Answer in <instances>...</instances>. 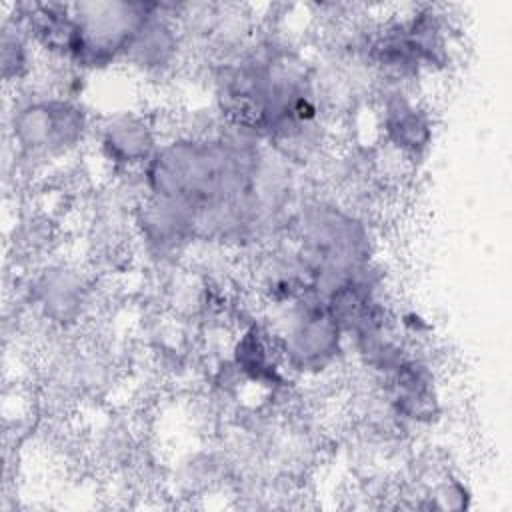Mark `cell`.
<instances>
[{
    "label": "cell",
    "mask_w": 512,
    "mask_h": 512,
    "mask_svg": "<svg viewBox=\"0 0 512 512\" xmlns=\"http://www.w3.org/2000/svg\"><path fill=\"white\" fill-rule=\"evenodd\" d=\"M76 42L70 62L80 68H104L124 52L140 24L152 10V4L128 2H92L74 4Z\"/></svg>",
    "instance_id": "obj_1"
},
{
    "label": "cell",
    "mask_w": 512,
    "mask_h": 512,
    "mask_svg": "<svg viewBox=\"0 0 512 512\" xmlns=\"http://www.w3.org/2000/svg\"><path fill=\"white\" fill-rule=\"evenodd\" d=\"M10 132L24 154L54 158L84 140L88 118L68 96H38L14 108Z\"/></svg>",
    "instance_id": "obj_2"
},
{
    "label": "cell",
    "mask_w": 512,
    "mask_h": 512,
    "mask_svg": "<svg viewBox=\"0 0 512 512\" xmlns=\"http://www.w3.org/2000/svg\"><path fill=\"white\" fill-rule=\"evenodd\" d=\"M292 304L286 326L278 336V350L290 368L320 372L340 354L344 332L310 288Z\"/></svg>",
    "instance_id": "obj_3"
},
{
    "label": "cell",
    "mask_w": 512,
    "mask_h": 512,
    "mask_svg": "<svg viewBox=\"0 0 512 512\" xmlns=\"http://www.w3.org/2000/svg\"><path fill=\"white\" fill-rule=\"evenodd\" d=\"M196 210L198 206L186 200L148 196L136 212L140 238L154 254L174 252L194 238Z\"/></svg>",
    "instance_id": "obj_4"
},
{
    "label": "cell",
    "mask_w": 512,
    "mask_h": 512,
    "mask_svg": "<svg viewBox=\"0 0 512 512\" xmlns=\"http://www.w3.org/2000/svg\"><path fill=\"white\" fill-rule=\"evenodd\" d=\"M98 142L104 158L120 168H144L160 146L152 124L130 110L110 114L100 126Z\"/></svg>",
    "instance_id": "obj_5"
},
{
    "label": "cell",
    "mask_w": 512,
    "mask_h": 512,
    "mask_svg": "<svg viewBox=\"0 0 512 512\" xmlns=\"http://www.w3.org/2000/svg\"><path fill=\"white\" fill-rule=\"evenodd\" d=\"M166 10L168 8L162 4H152L150 14L140 24L124 52V60L140 72H160L168 68L178 54V28L172 14Z\"/></svg>",
    "instance_id": "obj_6"
},
{
    "label": "cell",
    "mask_w": 512,
    "mask_h": 512,
    "mask_svg": "<svg viewBox=\"0 0 512 512\" xmlns=\"http://www.w3.org/2000/svg\"><path fill=\"white\" fill-rule=\"evenodd\" d=\"M32 294L46 318L58 324L74 322L86 304V290L82 278L64 266L44 270L34 286Z\"/></svg>",
    "instance_id": "obj_7"
},
{
    "label": "cell",
    "mask_w": 512,
    "mask_h": 512,
    "mask_svg": "<svg viewBox=\"0 0 512 512\" xmlns=\"http://www.w3.org/2000/svg\"><path fill=\"white\" fill-rule=\"evenodd\" d=\"M382 128L388 142L404 154H420L432 136V124L426 112L402 92H392L384 100Z\"/></svg>",
    "instance_id": "obj_8"
},
{
    "label": "cell",
    "mask_w": 512,
    "mask_h": 512,
    "mask_svg": "<svg viewBox=\"0 0 512 512\" xmlns=\"http://www.w3.org/2000/svg\"><path fill=\"white\" fill-rule=\"evenodd\" d=\"M274 348L258 328H248L234 348V362L240 374L258 384H276L280 380Z\"/></svg>",
    "instance_id": "obj_9"
},
{
    "label": "cell",
    "mask_w": 512,
    "mask_h": 512,
    "mask_svg": "<svg viewBox=\"0 0 512 512\" xmlns=\"http://www.w3.org/2000/svg\"><path fill=\"white\" fill-rule=\"evenodd\" d=\"M30 68V36L22 22H4L2 30V74L18 80Z\"/></svg>",
    "instance_id": "obj_10"
}]
</instances>
